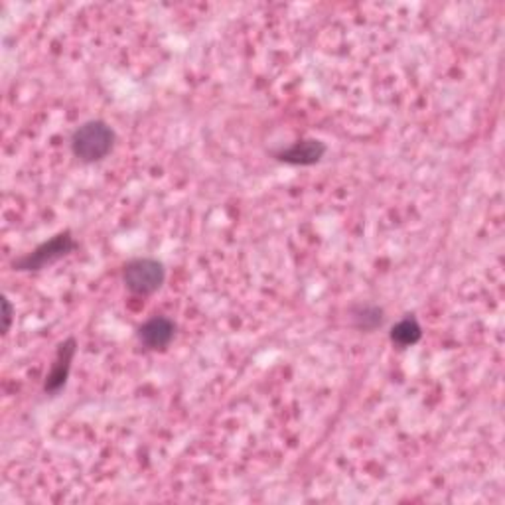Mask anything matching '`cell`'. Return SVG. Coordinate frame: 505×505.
Masks as SVG:
<instances>
[{"label":"cell","instance_id":"52a82bcc","mask_svg":"<svg viewBox=\"0 0 505 505\" xmlns=\"http://www.w3.org/2000/svg\"><path fill=\"white\" fill-rule=\"evenodd\" d=\"M421 338H423V328L413 316H407V318L399 320L391 330V341L399 348L415 346Z\"/></svg>","mask_w":505,"mask_h":505},{"label":"cell","instance_id":"5b68a950","mask_svg":"<svg viewBox=\"0 0 505 505\" xmlns=\"http://www.w3.org/2000/svg\"><path fill=\"white\" fill-rule=\"evenodd\" d=\"M326 150H328L326 144H324L322 141L306 139V141L295 142L293 147L277 152V158L293 166H312L316 165V162H320L324 158Z\"/></svg>","mask_w":505,"mask_h":505},{"label":"cell","instance_id":"6da1fadb","mask_svg":"<svg viewBox=\"0 0 505 505\" xmlns=\"http://www.w3.org/2000/svg\"><path fill=\"white\" fill-rule=\"evenodd\" d=\"M115 147V131L105 121L83 123L72 136V152L85 165L107 158Z\"/></svg>","mask_w":505,"mask_h":505},{"label":"cell","instance_id":"3957f363","mask_svg":"<svg viewBox=\"0 0 505 505\" xmlns=\"http://www.w3.org/2000/svg\"><path fill=\"white\" fill-rule=\"evenodd\" d=\"M75 249H77L75 239L72 237L70 231H64V233L51 237L50 241L38 245L36 249L30 251L28 255L16 259L12 263V267L14 271H42L44 267H48V264L59 261L62 256L70 255Z\"/></svg>","mask_w":505,"mask_h":505},{"label":"cell","instance_id":"ba28073f","mask_svg":"<svg viewBox=\"0 0 505 505\" xmlns=\"http://www.w3.org/2000/svg\"><path fill=\"white\" fill-rule=\"evenodd\" d=\"M354 324L359 330L371 332L383 324V310L379 306L363 304L354 308Z\"/></svg>","mask_w":505,"mask_h":505},{"label":"cell","instance_id":"9c48e42d","mask_svg":"<svg viewBox=\"0 0 505 505\" xmlns=\"http://www.w3.org/2000/svg\"><path fill=\"white\" fill-rule=\"evenodd\" d=\"M3 306H4V333H8V330H11V324H12V304L6 296L3 298Z\"/></svg>","mask_w":505,"mask_h":505},{"label":"cell","instance_id":"8992f818","mask_svg":"<svg viewBox=\"0 0 505 505\" xmlns=\"http://www.w3.org/2000/svg\"><path fill=\"white\" fill-rule=\"evenodd\" d=\"M75 349H77V344H75L73 338L65 340L64 344H59L56 362H54V365H51V371L48 373V378H46V385H44L46 393H57L59 389L64 387L67 378H70Z\"/></svg>","mask_w":505,"mask_h":505},{"label":"cell","instance_id":"7a4b0ae2","mask_svg":"<svg viewBox=\"0 0 505 505\" xmlns=\"http://www.w3.org/2000/svg\"><path fill=\"white\" fill-rule=\"evenodd\" d=\"M166 269L165 264L157 259H133L125 264L123 282L133 295L149 296L165 285Z\"/></svg>","mask_w":505,"mask_h":505},{"label":"cell","instance_id":"277c9868","mask_svg":"<svg viewBox=\"0 0 505 505\" xmlns=\"http://www.w3.org/2000/svg\"><path fill=\"white\" fill-rule=\"evenodd\" d=\"M176 333V324L166 316H154L139 328V340L144 348L158 352L172 344Z\"/></svg>","mask_w":505,"mask_h":505}]
</instances>
